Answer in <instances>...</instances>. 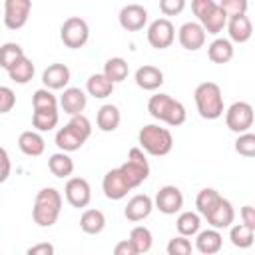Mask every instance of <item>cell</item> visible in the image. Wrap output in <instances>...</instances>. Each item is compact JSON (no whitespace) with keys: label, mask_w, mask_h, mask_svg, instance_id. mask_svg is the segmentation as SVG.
I'll return each instance as SVG.
<instances>
[{"label":"cell","mask_w":255,"mask_h":255,"mask_svg":"<svg viewBox=\"0 0 255 255\" xmlns=\"http://www.w3.org/2000/svg\"><path fill=\"white\" fill-rule=\"evenodd\" d=\"M58 122H60L58 110H40L32 114V126L36 128V131H50L58 126Z\"/></svg>","instance_id":"obj_34"},{"label":"cell","mask_w":255,"mask_h":255,"mask_svg":"<svg viewBox=\"0 0 255 255\" xmlns=\"http://www.w3.org/2000/svg\"><path fill=\"white\" fill-rule=\"evenodd\" d=\"M18 147H20V151H22L24 155L38 157V155L44 153L46 143H44V137H42L38 131L26 129V131H22L20 137H18Z\"/></svg>","instance_id":"obj_23"},{"label":"cell","mask_w":255,"mask_h":255,"mask_svg":"<svg viewBox=\"0 0 255 255\" xmlns=\"http://www.w3.org/2000/svg\"><path fill=\"white\" fill-rule=\"evenodd\" d=\"M129 243L135 247V251L141 255V253H147L153 245V235L151 231L145 227V225H135L129 233Z\"/></svg>","instance_id":"obj_32"},{"label":"cell","mask_w":255,"mask_h":255,"mask_svg":"<svg viewBox=\"0 0 255 255\" xmlns=\"http://www.w3.org/2000/svg\"><path fill=\"white\" fill-rule=\"evenodd\" d=\"M120 171L126 177V181L129 183V187L133 189V187L141 185L147 179V175H149V161H147V157L143 155V151L139 147H131L128 151V159L120 165Z\"/></svg>","instance_id":"obj_6"},{"label":"cell","mask_w":255,"mask_h":255,"mask_svg":"<svg viewBox=\"0 0 255 255\" xmlns=\"http://www.w3.org/2000/svg\"><path fill=\"white\" fill-rule=\"evenodd\" d=\"M68 82H70V68L66 64H60V62L50 64L42 74V84L50 92L52 90H66Z\"/></svg>","instance_id":"obj_17"},{"label":"cell","mask_w":255,"mask_h":255,"mask_svg":"<svg viewBox=\"0 0 255 255\" xmlns=\"http://www.w3.org/2000/svg\"><path fill=\"white\" fill-rule=\"evenodd\" d=\"M32 108H34V112H40V110H58V98L50 90L40 88L32 96Z\"/></svg>","instance_id":"obj_37"},{"label":"cell","mask_w":255,"mask_h":255,"mask_svg":"<svg viewBox=\"0 0 255 255\" xmlns=\"http://www.w3.org/2000/svg\"><path fill=\"white\" fill-rule=\"evenodd\" d=\"M153 207H157L165 215H175L183 207V193H181V189L175 187V185H163V187H159V191L155 195Z\"/></svg>","instance_id":"obj_11"},{"label":"cell","mask_w":255,"mask_h":255,"mask_svg":"<svg viewBox=\"0 0 255 255\" xmlns=\"http://www.w3.org/2000/svg\"><path fill=\"white\" fill-rule=\"evenodd\" d=\"M147 112L151 118L171 126V128H177L185 122L187 118V112H185V106L177 100H173L169 94H155L149 98L147 102Z\"/></svg>","instance_id":"obj_3"},{"label":"cell","mask_w":255,"mask_h":255,"mask_svg":"<svg viewBox=\"0 0 255 255\" xmlns=\"http://www.w3.org/2000/svg\"><path fill=\"white\" fill-rule=\"evenodd\" d=\"M135 84L145 92H153L163 84V72L149 64L139 66L135 70Z\"/></svg>","instance_id":"obj_20"},{"label":"cell","mask_w":255,"mask_h":255,"mask_svg":"<svg viewBox=\"0 0 255 255\" xmlns=\"http://www.w3.org/2000/svg\"><path fill=\"white\" fill-rule=\"evenodd\" d=\"M26 255H54V245L50 241H42V243H36L32 247H28Z\"/></svg>","instance_id":"obj_45"},{"label":"cell","mask_w":255,"mask_h":255,"mask_svg":"<svg viewBox=\"0 0 255 255\" xmlns=\"http://www.w3.org/2000/svg\"><path fill=\"white\" fill-rule=\"evenodd\" d=\"M205 219H207V223L211 225V229H225V227H229V225L233 223V219H235V209H233V205H231L229 199L219 197L217 203L205 213Z\"/></svg>","instance_id":"obj_13"},{"label":"cell","mask_w":255,"mask_h":255,"mask_svg":"<svg viewBox=\"0 0 255 255\" xmlns=\"http://www.w3.org/2000/svg\"><path fill=\"white\" fill-rule=\"evenodd\" d=\"M193 247H191V241L187 237H171L169 243H167V255H191Z\"/></svg>","instance_id":"obj_40"},{"label":"cell","mask_w":255,"mask_h":255,"mask_svg":"<svg viewBox=\"0 0 255 255\" xmlns=\"http://www.w3.org/2000/svg\"><path fill=\"white\" fill-rule=\"evenodd\" d=\"M185 8V0H161L159 2V10L165 16H175Z\"/></svg>","instance_id":"obj_43"},{"label":"cell","mask_w":255,"mask_h":255,"mask_svg":"<svg viewBox=\"0 0 255 255\" xmlns=\"http://www.w3.org/2000/svg\"><path fill=\"white\" fill-rule=\"evenodd\" d=\"M16 104V94L8 86H0V114H8Z\"/></svg>","instance_id":"obj_42"},{"label":"cell","mask_w":255,"mask_h":255,"mask_svg":"<svg viewBox=\"0 0 255 255\" xmlns=\"http://www.w3.org/2000/svg\"><path fill=\"white\" fill-rule=\"evenodd\" d=\"M199 24H201V28L205 30V34H219L223 28H225V24H227V16H225V12L219 8V4H215L209 12H207V16H203L201 20H197Z\"/></svg>","instance_id":"obj_27"},{"label":"cell","mask_w":255,"mask_h":255,"mask_svg":"<svg viewBox=\"0 0 255 255\" xmlns=\"http://www.w3.org/2000/svg\"><path fill=\"white\" fill-rule=\"evenodd\" d=\"M60 38H62V42L68 48L78 50V48H82L88 42V38H90V26H88V22L84 18L70 16V18L64 20V24L60 28Z\"/></svg>","instance_id":"obj_7"},{"label":"cell","mask_w":255,"mask_h":255,"mask_svg":"<svg viewBox=\"0 0 255 255\" xmlns=\"http://www.w3.org/2000/svg\"><path fill=\"white\" fill-rule=\"evenodd\" d=\"M58 104L62 106V110L70 116H80L84 110H86V104H88V98L84 94V90L80 88H66L64 94L60 96Z\"/></svg>","instance_id":"obj_19"},{"label":"cell","mask_w":255,"mask_h":255,"mask_svg":"<svg viewBox=\"0 0 255 255\" xmlns=\"http://www.w3.org/2000/svg\"><path fill=\"white\" fill-rule=\"evenodd\" d=\"M199 225H201V219L197 213L193 211H181L177 221H175V229L181 237H191V235H197L199 233Z\"/></svg>","instance_id":"obj_31"},{"label":"cell","mask_w":255,"mask_h":255,"mask_svg":"<svg viewBox=\"0 0 255 255\" xmlns=\"http://www.w3.org/2000/svg\"><path fill=\"white\" fill-rule=\"evenodd\" d=\"M8 76H10V80L12 82H16V84H28L32 78H34V64H32V60L30 58H22V60H18L10 70H8Z\"/></svg>","instance_id":"obj_33"},{"label":"cell","mask_w":255,"mask_h":255,"mask_svg":"<svg viewBox=\"0 0 255 255\" xmlns=\"http://www.w3.org/2000/svg\"><path fill=\"white\" fill-rule=\"evenodd\" d=\"M26 54H24V50H22V46L20 44H16V42H6V44H2L0 46V68H4L6 72L18 62V60H22Z\"/></svg>","instance_id":"obj_35"},{"label":"cell","mask_w":255,"mask_h":255,"mask_svg":"<svg viewBox=\"0 0 255 255\" xmlns=\"http://www.w3.org/2000/svg\"><path fill=\"white\" fill-rule=\"evenodd\" d=\"M86 90L90 96L98 98V100H104L108 96H112L114 92V84L104 76V74H92L86 82Z\"/></svg>","instance_id":"obj_29"},{"label":"cell","mask_w":255,"mask_h":255,"mask_svg":"<svg viewBox=\"0 0 255 255\" xmlns=\"http://www.w3.org/2000/svg\"><path fill=\"white\" fill-rule=\"evenodd\" d=\"M227 32H229V38L233 42H247L253 34V26H251V20L247 14H241V16H233V18H227ZM229 40V42H231Z\"/></svg>","instance_id":"obj_21"},{"label":"cell","mask_w":255,"mask_h":255,"mask_svg":"<svg viewBox=\"0 0 255 255\" xmlns=\"http://www.w3.org/2000/svg\"><path fill=\"white\" fill-rule=\"evenodd\" d=\"M80 227L88 235H98L106 227V215L100 209H86L80 217Z\"/></svg>","instance_id":"obj_25"},{"label":"cell","mask_w":255,"mask_h":255,"mask_svg":"<svg viewBox=\"0 0 255 255\" xmlns=\"http://www.w3.org/2000/svg\"><path fill=\"white\" fill-rule=\"evenodd\" d=\"M64 193H66V199L72 207H86L92 199V187L88 183V179L84 177H70L66 181V187H64Z\"/></svg>","instance_id":"obj_12"},{"label":"cell","mask_w":255,"mask_h":255,"mask_svg":"<svg viewBox=\"0 0 255 255\" xmlns=\"http://www.w3.org/2000/svg\"><path fill=\"white\" fill-rule=\"evenodd\" d=\"M207 56L213 64H227L233 58V44L225 38H215L207 46Z\"/></svg>","instance_id":"obj_26"},{"label":"cell","mask_w":255,"mask_h":255,"mask_svg":"<svg viewBox=\"0 0 255 255\" xmlns=\"http://www.w3.org/2000/svg\"><path fill=\"white\" fill-rule=\"evenodd\" d=\"M122 122V114L118 110V106L114 104H104L100 110H98V116H96V124L102 131H114L118 129Z\"/></svg>","instance_id":"obj_24"},{"label":"cell","mask_w":255,"mask_h":255,"mask_svg":"<svg viewBox=\"0 0 255 255\" xmlns=\"http://www.w3.org/2000/svg\"><path fill=\"white\" fill-rule=\"evenodd\" d=\"M32 2L30 0H6L4 4V24L8 30H20L30 16Z\"/></svg>","instance_id":"obj_10"},{"label":"cell","mask_w":255,"mask_h":255,"mask_svg":"<svg viewBox=\"0 0 255 255\" xmlns=\"http://www.w3.org/2000/svg\"><path fill=\"white\" fill-rule=\"evenodd\" d=\"M241 223L255 229V209L251 205H243L241 207Z\"/></svg>","instance_id":"obj_47"},{"label":"cell","mask_w":255,"mask_h":255,"mask_svg":"<svg viewBox=\"0 0 255 255\" xmlns=\"http://www.w3.org/2000/svg\"><path fill=\"white\" fill-rule=\"evenodd\" d=\"M151 209H153L151 197L145 195V193H137V195H133V197L128 201V205H126V209H124V215H126L128 221L137 223V221H143V219L151 213Z\"/></svg>","instance_id":"obj_18"},{"label":"cell","mask_w":255,"mask_h":255,"mask_svg":"<svg viewBox=\"0 0 255 255\" xmlns=\"http://www.w3.org/2000/svg\"><path fill=\"white\" fill-rule=\"evenodd\" d=\"M48 169L56 175V177H70L72 171H74V161L68 153L64 151H58V153H52L50 159H48Z\"/></svg>","instance_id":"obj_30"},{"label":"cell","mask_w":255,"mask_h":255,"mask_svg":"<svg viewBox=\"0 0 255 255\" xmlns=\"http://www.w3.org/2000/svg\"><path fill=\"white\" fill-rule=\"evenodd\" d=\"M225 124L235 133H245L253 126V106L249 102H235L225 112Z\"/></svg>","instance_id":"obj_8"},{"label":"cell","mask_w":255,"mask_h":255,"mask_svg":"<svg viewBox=\"0 0 255 255\" xmlns=\"http://www.w3.org/2000/svg\"><path fill=\"white\" fill-rule=\"evenodd\" d=\"M219 197H221V195H219L217 189H213V187H203V189L197 193V197H195V207H197V211L205 217V213L217 203Z\"/></svg>","instance_id":"obj_38"},{"label":"cell","mask_w":255,"mask_h":255,"mask_svg":"<svg viewBox=\"0 0 255 255\" xmlns=\"http://www.w3.org/2000/svg\"><path fill=\"white\" fill-rule=\"evenodd\" d=\"M137 141H139V149L141 151H147L149 155H155V157H161V155H167L173 147V135L167 128H161V126H155V124H147L139 129L137 133Z\"/></svg>","instance_id":"obj_5"},{"label":"cell","mask_w":255,"mask_h":255,"mask_svg":"<svg viewBox=\"0 0 255 255\" xmlns=\"http://www.w3.org/2000/svg\"><path fill=\"white\" fill-rule=\"evenodd\" d=\"M102 74L116 86V84H120V82H124V80L128 78L129 66H128V62H126L124 58L116 56V58H110V60L104 64V72H102Z\"/></svg>","instance_id":"obj_28"},{"label":"cell","mask_w":255,"mask_h":255,"mask_svg":"<svg viewBox=\"0 0 255 255\" xmlns=\"http://www.w3.org/2000/svg\"><path fill=\"white\" fill-rule=\"evenodd\" d=\"M120 26L128 32H137L147 22V10L141 4H126L120 10Z\"/></svg>","instance_id":"obj_15"},{"label":"cell","mask_w":255,"mask_h":255,"mask_svg":"<svg viewBox=\"0 0 255 255\" xmlns=\"http://www.w3.org/2000/svg\"><path fill=\"white\" fill-rule=\"evenodd\" d=\"M90 135H92V124H90V120L84 114L72 116L70 122L56 131V145L60 147V151L70 153V151L80 149Z\"/></svg>","instance_id":"obj_1"},{"label":"cell","mask_w":255,"mask_h":255,"mask_svg":"<svg viewBox=\"0 0 255 255\" xmlns=\"http://www.w3.org/2000/svg\"><path fill=\"white\" fill-rule=\"evenodd\" d=\"M235 151L243 157H253L255 155V133L251 131L239 133V137L235 139Z\"/></svg>","instance_id":"obj_39"},{"label":"cell","mask_w":255,"mask_h":255,"mask_svg":"<svg viewBox=\"0 0 255 255\" xmlns=\"http://www.w3.org/2000/svg\"><path fill=\"white\" fill-rule=\"evenodd\" d=\"M195 106L197 112L203 120H217L223 116L225 108H223V96H221V88L215 82H201L195 92Z\"/></svg>","instance_id":"obj_4"},{"label":"cell","mask_w":255,"mask_h":255,"mask_svg":"<svg viewBox=\"0 0 255 255\" xmlns=\"http://www.w3.org/2000/svg\"><path fill=\"white\" fill-rule=\"evenodd\" d=\"M62 211V195L54 187H44L36 193L34 207H32V217L34 223L40 227H52Z\"/></svg>","instance_id":"obj_2"},{"label":"cell","mask_w":255,"mask_h":255,"mask_svg":"<svg viewBox=\"0 0 255 255\" xmlns=\"http://www.w3.org/2000/svg\"><path fill=\"white\" fill-rule=\"evenodd\" d=\"M10 169H12V163H10V155L8 151L0 145V183H4L10 175Z\"/></svg>","instance_id":"obj_44"},{"label":"cell","mask_w":255,"mask_h":255,"mask_svg":"<svg viewBox=\"0 0 255 255\" xmlns=\"http://www.w3.org/2000/svg\"><path fill=\"white\" fill-rule=\"evenodd\" d=\"M221 245H223V237L217 229H205V231L197 233L195 249L201 255H215V253L221 251Z\"/></svg>","instance_id":"obj_22"},{"label":"cell","mask_w":255,"mask_h":255,"mask_svg":"<svg viewBox=\"0 0 255 255\" xmlns=\"http://www.w3.org/2000/svg\"><path fill=\"white\" fill-rule=\"evenodd\" d=\"M217 4H219V8L225 12L227 18L241 16V14H245V10H247V2H245V0H221V2H217Z\"/></svg>","instance_id":"obj_41"},{"label":"cell","mask_w":255,"mask_h":255,"mask_svg":"<svg viewBox=\"0 0 255 255\" xmlns=\"http://www.w3.org/2000/svg\"><path fill=\"white\" fill-rule=\"evenodd\" d=\"M205 38H207V34H205V30L201 28L199 22H185V24L179 28V32H177L179 44H181L185 50H189V52H195V50L203 48Z\"/></svg>","instance_id":"obj_16"},{"label":"cell","mask_w":255,"mask_h":255,"mask_svg":"<svg viewBox=\"0 0 255 255\" xmlns=\"http://www.w3.org/2000/svg\"><path fill=\"white\" fill-rule=\"evenodd\" d=\"M114 255H139V253H137L135 247L129 243V239H124V241H118V243H116Z\"/></svg>","instance_id":"obj_46"},{"label":"cell","mask_w":255,"mask_h":255,"mask_svg":"<svg viewBox=\"0 0 255 255\" xmlns=\"http://www.w3.org/2000/svg\"><path fill=\"white\" fill-rule=\"evenodd\" d=\"M102 189H104V195H106L108 199H114V201L124 199V197L128 195V191H131V187H129V183L126 181V177L122 175L120 167L110 169V171L104 175V179H102Z\"/></svg>","instance_id":"obj_14"},{"label":"cell","mask_w":255,"mask_h":255,"mask_svg":"<svg viewBox=\"0 0 255 255\" xmlns=\"http://www.w3.org/2000/svg\"><path fill=\"white\" fill-rule=\"evenodd\" d=\"M229 239H231V243H233L235 247H239V249H247V247L253 245L255 229H251V227H247V225H243V223H237V225L231 227V231H229Z\"/></svg>","instance_id":"obj_36"},{"label":"cell","mask_w":255,"mask_h":255,"mask_svg":"<svg viewBox=\"0 0 255 255\" xmlns=\"http://www.w3.org/2000/svg\"><path fill=\"white\" fill-rule=\"evenodd\" d=\"M175 40V28L169 18H157L147 28V42L155 50H165Z\"/></svg>","instance_id":"obj_9"}]
</instances>
